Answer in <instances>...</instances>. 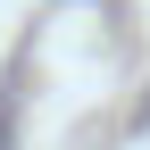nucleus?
Wrapping results in <instances>:
<instances>
[{"label":"nucleus","instance_id":"1","mask_svg":"<svg viewBox=\"0 0 150 150\" xmlns=\"http://www.w3.org/2000/svg\"><path fill=\"white\" fill-rule=\"evenodd\" d=\"M0 150H8V100H0Z\"/></svg>","mask_w":150,"mask_h":150}]
</instances>
